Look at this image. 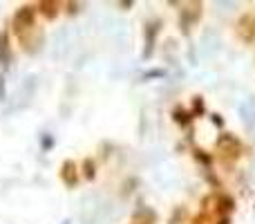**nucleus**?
Masks as SVG:
<instances>
[{
	"label": "nucleus",
	"mask_w": 255,
	"mask_h": 224,
	"mask_svg": "<svg viewBox=\"0 0 255 224\" xmlns=\"http://www.w3.org/2000/svg\"><path fill=\"white\" fill-rule=\"evenodd\" d=\"M56 7H61V4H58V2H40V11L47 13V18L56 16Z\"/></svg>",
	"instance_id": "3"
},
{
	"label": "nucleus",
	"mask_w": 255,
	"mask_h": 224,
	"mask_svg": "<svg viewBox=\"0 0 255 224\" xmlns=\"http://www.w3.org/2000/svg\"><path fill=\"white\" fill-rule=\"evenodd\" d=\"M65 224H70V222H65Z\"/></svg>",
	"instance_id": "5"
},
{
	"label": "nucleus",
	"mask_w": 255,
	"mask_h": 224,
	"mask_svg": "<svg viewBox=\"0 0 255 224\" xmlns=\"http://www.w3.org/2000/svg\"><path fill=\"white\" fill-rule=\"evenodd\" d=\"M74 162H65L63 164V171H61V180L65 182L67 186H74L76 184V171H74Z\"/></svg>",
	"instance_id": "2"
},
{
	"label": "nucleus",
	"mask_w": 255,
	"mask_h": 224,
	"mask_svg": "<svg viewBox=\"0 0 255 224\" xmlns=\"http://www.w3.org/2000/svg\"><path fill=\"white\" fill-rule=\"evenodd\" d=\"M34 27H36L34 25V9L31 7L18 9V13L13 16V29H16V34L20 36V40H25V36L29 34Z\"/></svg>",
	"instance_id": "1"
},
{
	"label": "nucleus",
	"mask_w": 255,
	"mask_h": 224,
	"mask_svg": "<svg viewBox=\"0 0 255 224\" xmlns=\"http://www.w3.org/2000/svg\"><path fill=\"white\" fill-rule=\"evenodd\" d=\"M85 175H88L90 180L94 177V171H92V159H88V162H85Z\"/></svg>",
	"instance_id": "4"
}]
</instances>
